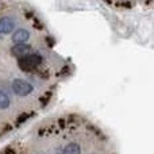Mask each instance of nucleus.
Returning <instances> with one entry per match:
<instances>
[{
    "label": "nucleus",
    "instance_id": "f257e3e1",
    "mask_svg": "<svg viewBox=\"0 0 154 154\" xmlns=\"http://www.w3.org/2000/svg\"><path fill=\"white\" fill-rule=\"evenodd\" d=\"M41 64H42V56L38 54V53H35V54L29 53L27 56L19 58V61H18L19 68H20L22 70H24V72L35 70Z\"/></svg>",
    "mask_w": 154,
    "mask_h": 154
},
{
    "label": "nucleus",
    "instance_id": "f03ea898",
    "mask_svg": "<svg viewBox=\"0 0 154 154\" xmlns=\"http://www.w3.org/2000/svg\"><path fill=\"white\" fill-rule=\"evenodd\" d=\"M12 89L18 96H27L32 92V85L27 82L26 80L16 79L12 82Z\"/></svg>",
    "mask_w": 154,
    "mask_h": 154
},
{
    "label": "nucleus",
    "instance_id": "7ed1b4c3",
    "mask_svg": "<svg viewBox=\"0 0 154 154\" xmlns=\"http://www.w3.org/2000/svg\"><path fill=\"white\" fill-rule=\"evenodd\" d=\"M30 50H31V48L27 43H16L11 48V54L16 58H22V57L27 56L30 53Z\"/></svg>",
    "mask_w": 154,
    "mask_h": 154
},
{
    "label": "nucleus",
    "instance_id": "20e7f679",
    "mask_svg": "<svg viewBox=\"0 0 154 154\" xmlns=\"http://www.w3.org/2000/svg\"><path fill=\"white\" fill-rule=\"evenodd\" d=\"M15 29V20L10 16H4L0 19V34H10Z\"/></svg>",
    "mask_w": 154,
    "mask_h": 154
},
{
    "label": "nucleus",
    "instance_id": "39448f33",
    "mask_svg": "<svg viewBox=\"0 0 154 154\" xmlns=\"http://www.w3.org/2000/svg\"><path fill=\"white\" fill-rule=\"evenodd\" d=\"M30 38V32L24 29H18L12 34V42L14 43H26Z\"/></svg>",
    "mask_w": 154,
    "mask_h": 154
},
{
    "label": "nucleus",
    "instance_id": "423d86ee",
    "mask_svg": "<svg viewBox=\"0 0 154 154\" xmlns=\"http://www.w3.org/2000/svg\"><path fill=\"white\" fill-rule=\"evenodd\" d=\"M62 154H81V147L79 143H69L65 146Z\"/></svg>",
    "mask_w": 154,
    "mask_h": 154
},
{
    "label": "nucleus",
    "instance_id": "0eeeda50",
    "mask_svg": "<svg viewBox=\"0 0 154 154\" xmlns=\"http://www.w3.org/2000/svg\"><path fill=\"white\" fill-rule=\"evenodd\" d=\"M8 106H10V97H8L4 92L0 91V109L8 108Z\"/></svg>",
    "mask_w": 154,
    "mask_h": 154
},
{
    "label": "nucleus",
    "instance_id": "6e6552de",
    "mask_svg": "<svg viewBox=\"0 0 154 154\" xmlns=\"http://www.w3.org/2000/svg\"><path fill=\"white\" fill-rule=\"evenodd\" d=\"M27 118H29V115H27V114H22V116H19L16 122H18V123H22V122H24Z\"/></svg>",
    "mask_w": 154,
    "mask_h": 154
},
{
    "label": "nucleus",
    "instance_id": "1a4fd4ad",
    "mask_svg": "<svg viewBox=\"0 0 154 154\" xmlns=\"http://www.w3.org/2000/svg\"><path fill=\"white\" fill-rule=\"evenodd\" d=\"M2 154H15V150L12 147H5V150L2 152Z\"/></svg>",
    "mask_w": 154,
    "mask_h": 154
}]
</instances>
